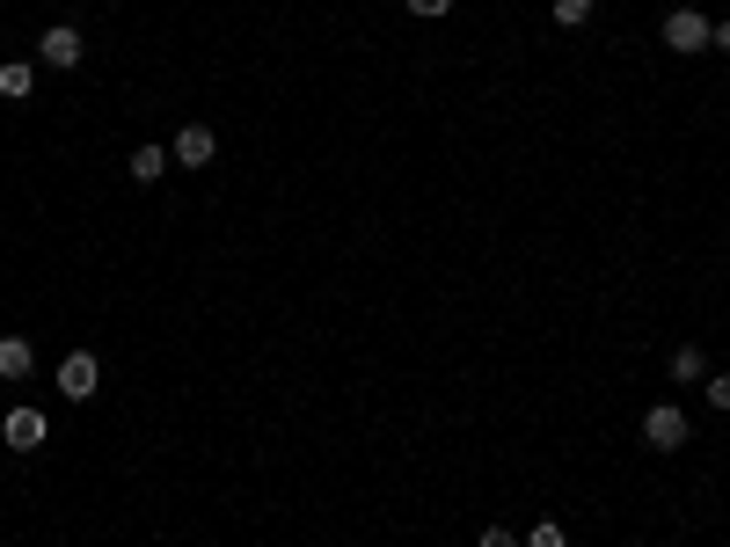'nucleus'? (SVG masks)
<instances>
[{
  "mask_svg": "<svg viewBox=\"0 0 730 547\" xmlns=\"http://www.w3.org/2000/svg\"><path fill=\"white\" fill-rule=\"evenodd\" d=\"M686 430H694V424H686V409H672V402L643 409V446H650V452H680Z\"/></svg>",
  "mask_w": 730,
  "mask_h": 547,
  "instance_id": "obj_1",
  "label": "nucleus"
},
{
  "mask_svg": "<svg viewBox=\"0 0 730 547\" xmlns=\"http://www.w3.org/2000/svg\"><path fill=\"white\" fill-rule=\"evenodd\" d=\"M657 37H665V51H680V59H694V51H708V15H702V8H672Z\"/></svg>",
  "mask_w": 730,
  "mask_h": 547,
  "instance_id": "obj_2",
  "label": "nucleus"
},
{
  "mask_svg": "<svg viewBox=\"0 0 730 547\" xmlns=\"http://www.w3.org/2000/svg\"><path fill=\"white\" fill-rule=\"evenodd\" d=\"M96 387H102L96 351H66V357H59V394H66V402H88Z\"/></svg>",
  "mask_w": 730,
  "mask_h": 547,
  "instance_id": "obj_3",
  "label": "nucleus"
},
{
  "mask_svg": "<svg viewBox=\"0 0 730 547\" xmlns=\"http://www.w3.org/2000/svg\"><path fill=\"white\" fill-rule=\"evenodd\" d=\"M81 51H88V45H81V29H73V23H51L45 37H37V66L73 73V66H81Z\"/></svg>",
  "mask_w": 730,
  "mask_h": 547,
  "instance_id": "obj_4",
  "label": "nucleus"
},
{
  "mask_svg": "<svg viewBox=\"0 0 730 547\" xmlns=\"http://www.w3.org/2000/svg\"><path fill=\"white\" fill-rule=\"evenodd\" d=\"M212 154H219V139L205 132V124H183L175 146H169V161H183V168H212Z\"/></svg>",
  "mask_w": 730,
  "mask_h": 547,
  "instance_id": "obj_5",
  "label": "nucleus"
},
{
  "mask_svg": "<svg viewBox=\"0 0 730 547\" xmlns=\"http://www.w3.org/2000/svg\"><path fill=\"white\" fill-rule=\"evenodd\" d=\"M0 438L15 452H37L45 446V416H37V409H8V416H0Z\"/></svg>",
  "mask_w": 730,
  "mask_h": 547,
  "instance_id": "obj_6",
  "label": "nucleus"
},
{
  "mask_svg": "<svg viewBox=\"0 0 730 547\" xmlns=\"http://www.w3.org/2000/svg\"><path fill=\"white\" fill-rule=\"evenodd\" d=\"M29 88H37V66H29V59H0V96L29 102Z\"/></svg>",
  "mask_w": 730,
  "mask_h": 547,
  "instance_id": "obj_7",
  "label": "nucleus"
},
{
  "mask_svg": "<svg viewBox=\"0 0 730 547\" xmlns=\"http://www.w3.org/2000/svg\"><path fill=\"white\" fill-rule=\"evenodd\" d=\"M29 365H37V351L23 336H0V380H29Z\"/></svg>",
  "mask_w": 730,
  "mask_h": 547,
  "instance_id": "obj_8",
  "label": "nucleus"
},
{
  "mask_svg": "<svg viewBox=\"0 0 730 547\" xmlns=\"http://www.w3.org/2000/svg\"><path fill=\"white\" fill-rule=\"evenodd\" d=\"M672 380H680V387H702V380H708L702 343H680V351H672Z\"/></svg>",
  "mask_w": 730,
  "mask_h": 547,
  "instance_id": "obj_9",
  "label": "nucleus"
},
{
  "mask_svg": "<svg viewBox=\"0 0 730 547\" xmlns=\"http://www.w3.org/2000/svg\"><path fill=\"white\" fill-rule=\"evenodd\" d=\"M169 168V146H132V183H154Z\"/></svg>",
  "mask_w": 730,
  "mask_h": 547,
  "instance_id": "obj_10",
  "label": "nucleus"
},
{
  "mask_svg": "<svg viewBox=\"0 0 730 547\" xmlns=\"http://www.w3.org/2000/svg\"><path fill=\"white\" fill-rule=\"evenodd\" d=\"M519 547H570V533H562L556 519H540V525H534V533H526V540H519Z\"/></svg>",
  "mask_w": 730,
  "mask_h": 547,
  "instance_id": "obj_11",
  "label": "nucleus"
},
{
  "mask_svg": "<svg viewBox=\"0 0 730 547\" xmlns=\"http://www.w3.org/2000/svg\"><path fill=\"white\" fill-rule=\"evenodd\" d=\"M592 8H599V0H556V23L577 29V23H592Z\"/></svg>",
  "mask_w": 730,
  "mask_h": 547,
  "instance_id": "obj_12",
  "label": "nucleus"
},
{
  "mask_svg": "<svg viewBox=\"0 0 730 547\" xmlns=\"http://www.w3.org/2000/svg\"><path fill=\"white\" fill-rule=\"evenodd\" d=\"M416 23H438V15H453V0H402Z\"/></svg>",
  "mask_w": 730,
  "mask_h": 547,
  "instance_id": "obj_13",
  "label": "nucleus"
},
{
  "mask_svg": "<svg viewBox=\"0 0 730 547\" xmlns=\"http://www.w3.org/2000/svg\"><path fill=\"white\" fill-rule=\"evenodd\" d=\"M702 394H708V409H730V373H708Z\"/></svg>",
  "mask_w": 730,
  "mask_h": 547,
  "instance_id": "obj_14",
  "label": "nucleus"
},
{
  "mask_svg": "<svg viewBox=\"0 0 730 547\" xmlns=\"http://www.w3.org/2000/svg\"><path fill=\"white\" fill-rule=\"evenodd\" d=\"M483 547H519V533L511 525H483Z\"/></svg>",
  "mask_w": 730,
  "mask_h": 547,
  "instance_id": "obj_15",
  "label": "nucleus"
},
{
  "mask_svg": "<svg viewBox=\"0 0 730 547\" xmlns=\"http://www.w3.org/2000/svg\"><path fill=\"white\" fill-rule=\"evenodd\" d=\"M708 45H716V51H730V23H708Z\"/></svg>",
  "mask_w": 730,
  "mask_h": 547,
  "instance_id": "obj_16",
  "label": "nucleus"
}]
</instances>
